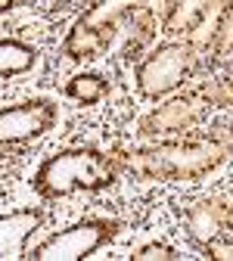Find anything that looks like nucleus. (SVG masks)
Listing matches in <instances>:
<instances>
[{
    "label": "nucleus",
    "mask_w": 233,
    "mask_h": 261,
    "mask_svg": "<svg viewBox=\"0 0 233 261\" xmlns=\"http://www.w3.org/2000/svg\"><path fill=\"white\" fill-rule=\"evenodd\" d=\"M233 152V121L218 118L209 130H190L180 137L143 140L134 146H112L109 159L118 174H131L134 180H162L184 184L202 180L218 171Z\"/></svg>",
    "instance_id": "obj_1"
},
{
    "label": "nucleus",
    "mask_w": 233,
    "mask_h": 261,
    "mask_svg": "<svg viewBox=\"0 0 233 261\" xmlns=\"http://www.w3.org/2000/svg\"><path fill=\"white\" fill-rule=\"evenodd\" d=\"M115 180H118V168L109 159V152H99L90 146H69L41 162L31 187L44 199H59V196H69L78 190L84 193L109 190L115 187Z\"/></svg>",
    "instance_id": "obj_2"
},
{
    "label": "nucleus",
    "mask_w": 233,
    "mask_h": 261,
    "mask_svg": "<svg viewBox=\"0 0 233 261\" xmlns=\"http://www.w3.org/2000/svg\"><path fill=\"white\" fill-rule=\"evenodd\" d=\"M205 65H209L205 50L190 38L165 41L156 50H149L143 62L134 65V87L143 100H162V96L184 87V81H193Z\"/></svg>",
    "instance_id": "obj_3"
},
{
    "label": "nucleus",
    "mask_w": 233,
    "mask_h": 261,
    "mask_svg": "<svg viewBox=\"0 0 233 261\" xmlns=\"http://www.w3.org/2000/svg\"><path fill=\"white\" fill-rule=\"evenodd\" d=\"M131 7L134 4H90V10L72 25L69 38L62 44V53L69 56V62L106 56L118 38L121 25L131 16Z\"/></svg>",
    "instance_id": "obj_4"
},
{
    "label": "nucleus",
    "mask_w": 233,
    "mask_h": 261,
    "mask_svg": "<svg viewBox=\"0 0 233 261\" xmlns=\"http://www.w3.org/2000/svg\"><path fill=\"white\" fill-rule=\"evenodd\" d=\"M121 230H124V224L118 218H84V221L72 224L69 230H59L56 237L44 240L41 246H35V252H28V255L38 258V261H78V258H90L106 243H112Z\"/></svg>",
    "instance_id": "obj_5"
},
{
    "label": "nucleus",
    "mask_w": 233,
    "mask_h": 261,
    "mask_svg": "<svg viewBox=\"0 0 233 261\" xmlns=\"http://www.w3.org/2000/svg\"><path fill=\"white\" fill-rule=\"evenodd\" d=\"M209 109L212 106L190 87V90L171 96V100H165L162 106L149 109L146 115H140L134 124V134L140 140H165V137L190 134L193 127H199L209 118Z\"/></svg>",
    "instance_id": "obj_6"
},
{
    "label": "nucleus",
    "mask_w": 233,
    "mask_h": 261,
    "mask_svg": "<svg viewBox=\"0 0 233 261\" xmlns=\"http://www.w3.org/2000/svg\"><path fill=\"white\" fill-rule=\"evenodd\" d=\"M56 118H59L56 103L44 100V96L4 106L0 109V137H4V149H22L28 143L41 140L47 130H53Z\"/></svg>",
    "instance_id": "obj_7"
},
{
    "label": "nucleus",
    "mask_w": 233,
    "mask_h": 261,
    "mask_svg": "<svg viewBox=\"0 0 233 261\" xmlns=\"http://www.w3.org/2000/svg\"><path fill=\"white\" fill-rule=\"evenodd\" d=\"M230 202H233V196L215 193V196H202V199L184 205V221H187L190 240L196 246H202V243H209V240H215L227 230Z\"/></svg>",
    "instance_id": "obj_8"
},
{
    "label": "nucleus",
    "mask_w": 233,
    "mask_h": 261,
    "mask_svg": "<svg viewBox=\"0 0 233 261\" xmlns=\"http://www.w3.org/2000/svg\"><path fill=\"white\" fill-rule=\"evenodd\" d=\"M44 208H16L0 218V258H25L28 240L44 224Z\"/></svg>",
    "instance_id": "obj_9"
},
{
    "label": "nucleus",
    "mask_w": 233,
    "mask_h": 261,
    "mask_svg": "<svg viewBox=\"0 0 233 261\" xmlns=\"http://www.w3.org/2000/svg\"><path fill=\"white\" fill-rule=\"evenodd\" d=\"M159 38V16L152 7L146 4H134L131 7V16H127V41L121 47V62H143L146 50L156 44Z\"/></svg>",
    "instance_id": "obj_10"
},
{
    "label": "nucleus",
    "mask_w": 233,
    "mask_h": 261,
    "mask_svg": "<svg viewBox=\"0 0 233 261\" xmlns=\"http://www.w3.org/2000/svg\"><path fill=\"white\" fill-rule=\"evenodd\" d=\"M218 10H221V4H165V10L159 16L162 35H168L171 41L174 38L184 41V38L196 35Z\"/></svg>",
    "instance_id": "obj_11"
},
{
    "label": "nucleus",
    "mask_w": 233,
    "mask_h": 261,
    "mask_svg": "<svg viewBox=\"0 0 233 261\" xmlns=\"http://www.w3.org/2000/svg\"><path fill=\"white\" fill-rule=\"evenodd\" d=\"M35 62H38V50L19 41V38H4L0 41V78L10 81L28 69H35Z\"/></svg>",
    "instance_id": "obj_12"
},
{
    "label": "nucleus",
    "mask_w": 233,
    "mask_h": 261,
    "mask_svg": "<svg viewBox=\"0 0 233 261\" xmlns=\"http://www.w3.org/2000/svg\"><path fill=\"white\" fill-rule=\"evenodd\" d=\"M112 84L106 75H99V72H84V75H75L69 84H65V96L81 106H96V103H103L106 96H109Z\"/></svg>",
    "instance_id": "obj_13"
},
{
    "label": "nucleus",
    "mask_w": 233,
    "mask_h": 261,
    "mask_svg": "<svg viewBox=\"0 0 233 261\" xmlns=\"http://www.w3.org/2000/svg\"><path fill=\"white\" fill-rule=\"evenodd\" d=\"M233 56V4H221L215 25H212V44H209V65H218Z\"/></svg>",
    "instance_id": "obj_14"
},
{
    "label": "nucleus",
    "mask_w": 233,
    "mask_h": 261,
    "mask_svg": "<svg viewBox=\"0 0 233 261\" xmlns=\"http://www.w3.org/2000/svg\"><path fill=\"white\" fill-rule=\"evenodd\" d=\"M193 90L202 96V100L212 106V109H233V78L227 75H209L202 81H196Z\"/></svg>",
    "instance_id": "obj_15"
},
{
    "label": "nucleus",
    "mask_w": 233,
    "mask_h": 261,
    "mask_svg": "<svg viewBox=\"0 0 233 261\" xmlns=\"http://www.w3.org/2000/svg\"><path fill=\"white\" fill-rule=\"evenodd\" d=\"M177 258H184V252L168 243H146L131 252V261H177Z\"/></svg>",
    "instance_id": "obj_16"
},
{
    "label": "nucleus",
    "mask_w": 233,
    "mask_h": 261,
    "mask_svg": "<svg viewBox=\"0 0 233 261\" xmlns=\"http://www.w3.org/2000/svg\"><path fill=\"white\" fill-rule=\"evenodd\" d=\"M202 249V255L205 258H215V261H233V233L230 237H215V240H209V243H202L199 246Z\"/></svg>",
    "instance_id": "obj_17"
},
{
    "label": "nucleus",
    "mask_w": 233,
    "mask_h": 261,
    "mask_svg": "<svg viewBox=\"0 0 233 261\" xmlns=\"http://www.w3.org/2000/svg\"><path fill=\"white\" fill-rule=\"evenodd\" d=\"M218 65H221V75L233 78V59H224V62H218Z\"/></svg>",
    "instance_id": "obj_18"
},
{
    "label": "nucleus",
    "mask_w": 233,
    "mask_h": 261,
    "mask_svg": "<svg viewBox=\"0 0 233 261\" xmlns=\"http://www.w3.org/2000/svg\"><path fill=\"white\" fill-rule=\"evenodd\" d=\"M227 230L233 233V202H230V215H227Z\"/></svg>",
    "instance_id": "obj_19"
}]
</instances>
